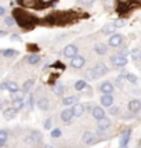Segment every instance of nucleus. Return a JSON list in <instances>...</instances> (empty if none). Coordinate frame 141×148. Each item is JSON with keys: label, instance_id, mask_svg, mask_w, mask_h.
I'll return each instance as SVG.
<instances>
[{"label": "nucleus", "instance_id": "nucleus-28", "mask_svg": "<svg viewBox=\"0 0 141 148\" xmlns=\"http://www.w3.org/2000/svg\"><path fill=\"white\" fill-rule=\"evenodd\" d=\"M24 105H25V101H24V100H19V101H13V108L17 111V112L22 110V108H24Z\"/></svg>", "mask_w": 141, "mask_h": 148}, {"label": "nucleus", "instance_id": "nucleus-36", "mask_svg": "<svg viewBox=\"0 0 141 148\" xmlns=\"http://www.w3.org/2000/svg\"><path fill=\"white\" fill-rule=\"evenodd\" d=\"M51 126H53V118H47L44 122V129L46 130H51Z\"/></svg>", "mask_w": 141, "mask_h": 148}, {"label": "nucleus", "instance_id": "nucleus-33", "mask_svg": "<svg viewBox=\"0 0 141 148\" xmlns=\"http://www.w3.org/2000/svg\"><path fill=\"white\" fill-rule=\"evenodd\" d=\"M61 134H62L61 129H53L51 130V137H53V138H60V137H61Z\"/></svg>", "mask_w": 141, "mask_h": 148}, {"label": "nucleus", "instance_id": "nucleus-27", "mask_svg": "<svg viewBox=\"0 0 141 148\" xmlns=\"http://www.w3.org/2000/svg\"><path fill=\"white\" fill-rule=\"evenodd\" d=\"M24 91L22 90H19V91H17V93H13L11 94V100L13 101H19V100H24Z\"/></svg>", "mask_w": 141, "mask_h": 148}, {"label": "nucleus", "instance_id": "nucleus-31", "mask_svg": "<svg viewBox=\"0 0 141 148\" xmlns=\"http://www.w3.org/2000/svg\"><path fill=\"white\" fill-rule=\"evenodd\" d=\"M126 80H127V82H130V83L136 84L137 82H138V77L136 76L134 73H126Z\"/></svg>", "mask_w": 141, "mask_h": 148}, {"label": "nucleus", "instance_id": "nucleus-18", "mask_svg": "<svg viewBox=\"0 0 141 148\" xmlns=\"http://www.w3.org/2000/svg\"><path fill=\"white\" fill-rule=\"evenodd\" d=\"M84 77L87 79V80H97V77H98V75L96 73V71H94V68H89V69H86V72H84Z\"/></svg>", "mask_w": 141, "mask_h": 148}, {"label": "nucleus", "instance_id": "nucleus-15", "mask_svg": "<svg viewBox=\"0 0 141 148\" xmlns=\"http://www.w3.org/2000/svg\"><path fill=\"white\" fill-rule=\"evenodd\" d=\"M94 134L91 133V132H84L83 136H82V141L86 144V145H89V144H93L94 143Z\"/></svg>", "mask_w": 141, "mask_h": 148}, {"label": "nucleus", "instance_id": "nucleus-39", "mask_svg": "<svg viewBox=\"0 0 141 148\" xmlns=\"http://www.w3.org/2000/svg\"><path fill=\"white\" fill-rule=\"evenodd\" d=\"M18 3L24 6H33V0H18Z\"/></svg>", "mask_w": 141, "mask_h": 148}, {"label": "nucleus", "instance_id": "nucleus-2", "mask_svg": "<svg viewBox=\"0 0 141 148\" xmlns=\"http://www.w3.org/2000/svg\"><path fill=\"white\" fill-rule=\"evenodd\" d=\"M111 62L118 66V68H122L125 65H127V58L123 57V56H112L111 57Z\"/></svg>", "mask_w": 141, "mask_h": 148}, {"label": "nucleus", "instance_id": "nucleus-21", "mask_svg": "<svg viewBox=\"0 0 141 148\" xmlns=\"http://www.w3.org/2000/svg\"><path fill=\"white\" fill-rule=\"evenodd\" d=\"M53 91H54L57 96H62V94H64V91H65V86L62 83L54 84V86H53Z\"/></svg>", "mask_w": 141, "mask_h": 148}, {"label": "nucleus", "instance_id": "nucleus-12", "mask_svg": "<svg viewBox=\"0 0 141 148\" xmlns=\"http://www.w3.org/2000/svg\"><path fill=\"white\" fill-rule=\"evenodd\" d=\"M94 71H96V73L98 76H104V75H107L108 68H107V65L104 62H97V65L94 66Z\"/></svg>", "mask_w": 141, "mask_h": 148}, {"label": "nucleus", "instance_id": "nucleus-20", "mask_svg": "<svg viewBox=\"0 0 141 148\" xmlns=\"http://www.w3.org/2000/svg\"><path fill=\"white\" fill-rule=\"evenodd\" d=\"M38 107L40 108L42 111H47L50 108V104H49V100L47 98H40L38 101Z\"/></svg>", "mask_w": 141, "mask_h": 148}, {"label": "nucleus", "instance_id": "nucleus-8", "mask_svg": "<svg viewBox=\"0 0 141 148\" xmlns=\"http://www.w3.org/2000/svg\"><path fill=\"white\" fill-rule=\"evenodd\" d=\"M100 101H101V105H103V107L111 108V107L114 105V97H112V94H103L101 98H100Z\"/></svg>", "mask_w": 141, "mask_h": 148}, {"label": "nucleus", "instance_id": "nucleus-45", "mask_svg": "<svg viewBox=\"0 0 141 148\" xmlns=\"http://www.w3.org/2000/svg\"><path fill=\"white\" fill-rule=\"evenodd\" d=\"M4 13H6V8L0 6V15H4Z\"/></svg>", "mask_w": 141, "mask_h": 148}, {"label": "nucleus", "instance_id": "nucleus-34", "mask_svg": "<svg viewBox=\"0 0 141 148\" xmlns=\"http://www.w3.org/2000/svg\"><path fill=\"white\" fill-rule=\"evenodd\" d=\"M125 79H126V76L119 75V76L116 77V86H118V87H123V82H125Z\"/></svg>", "mask_w": 141, "mask_h": 148}, {"label": "nucleus", "instance_id": "nucleus-24", "mask_svg": "<svg viewBox=\"0 0 141 148\" xmlns=\"http://www.w3.org/2000/svg\"><path fill=\"white\" fill-rule=\"evenodd\" d=\"M7 138H8V132L4 129L0 130V147H3L4 144H6Z\"/></svg>", "mask_w": 141, "mask_h": 148}, {"label": "nucleus", "instance_id": "nucleus-46", "mask_svg": "<svg viewBox=\"0 0 141 148\" xmlns=\"http://www.w3.org/2000/svg\"><path fill=\"white\" fill-rule=\"evenodd\" d=\"M6 35H7L6 31H1V29H0V38H1V36H6Z\"/></svg>", "mask_w": 141, "mask_h": 148}, {"label": "nucleus", "instance_id": "nucleus-9", "mask_svg": "<svg viewBox=\"0 0 141 148\" xmlns=\"http://www.w3.org/2000/svg\"><path fill=\"white\" fill-rule=\"evenodd\" d=\"M91 115L94 116V119H97V121H101V119H104L105 118V111H104L103 107H94L93 108V111H91Z\"/></svg>", "mask_w": 141, "mask_h": 148}, {"label": "nucleus", "instance_id": "nucleus-22", "mask_svg": "<svg viewBox=\"0 0 141 148\" xmlns=\"http://www.w3.org/2000/svg\"><path fill=\"white\" fill-rule=\"evenodd\" d=\"M94 50H96L97 54H101V56H104V54L107 53V50H108V47L104 45V43H98V45L94 46Z\"/></svg>", "mask_w": 141, "mask_h": 148}, {"label": "nucleus", "instance_id": "nucleus-44", "mask_svg": "<svg viewBox=\"0 0 141 148\" xmlns=\"http://www.w3.org/2000/svg\"><path fill=\"white\" fill-rule=\"evenodd\" d=\"M0 90H7V82L0 83Z\"/></svg>", "mask_w": 141, "mask_h": 148}, {"label": "nucleus", "instance_id": "nucleus-1", "mask_svg": "<svg viewBox=\"0 0 141 148\" xmlns=\"http://www.w3.org/2000/svg\"><path fill=\"white\" fill-rule=\"evenodd\" d=\"M130 136H131V130L130 129L123 130L120 137H119V145L120 147H127L129 141H130Z\"/></svg>", "mask_w": 141, "mask_h": 148}, {"label": "nucleus", "instance_id": "nucleus-6", "mask_svg": "<svg viewBox=\"0 0 141 148\" xmlns=\"http://www.w3.org/2000/svg\"><path fill=\"white\" fill-rule=\"evenodd\" d=\"M123 42V36L120 33H114L111 38H109V46H112V47H118V46H120Z\"/></svg>", "mask_w": 141, "mask_h": 148}, {"label": "nucleus", "instance_id": "nucleus-5", "mask_svg": "<svg viewBox=\"0 0 141 148\" xmlns=\"http://www.w3.org/2000/svg\"><path fill=\"white\" fill-rule=\"evenodd\" d=\"M84 62H86V60L82 56H75L73 58H70V66L72 68H76V69L82 68L84 65Z\"/></svg>", "mask_w": 141, "mask_h": 148}, {"label": "nucleus", "instance_id": "nucleus-51", "mask_svg": "<svg viewBox=\"0 0 141 148\" xmlns=\"http://www.w3.org/2000/svg\"><path fill=\"white\" fill-rule=\"evenodd\" d=\"M119 148H127V147H119Z\"/></svg>", "mask_w": 141, "mask_h": 148}, {"label": "nucleus", "instance_id": "nucleus-4", "mask_svg": "<svg viewBox=\"0 0 141 148\" xmlns=\"http://www.w3.org/2000/svg\"><path fill=\"white\" fill-rule=\"evenodd\" d=\"M42 133L39 132V130H33L32 132V134L31 136H28L25 138V143L26 144H33V143H38V141H40L42 140Z\"/></svg>", "mask_w": 141, "mask_h": 148}, {"label": "nucleus", "instance_id": "nucleus-40", "mask_svg": "<svg viewBox=\"0 0 141 148\" xmlns=\"http://www.w3.org/2000/svg\"><path fill=\"white\" fill-rule=\"evenodd\" d=\"M11 40H13V42H21V36H19V35H11Z\"/></svg>", "mask_w": 141, "mask_h": 148}, {"label": "nucleus", "instance_id": "nucleus-35", "mask_svg": "<svg viewBox=\"0 0 141 148\" xmlns=\"http://www.w3.org/2000/svg\"><path fill=\"white\" fill-rule=\"evenodd\" d=\"M119 112H120V108L116 107V105H112V107L109 108V114H111V115H118Z\"/></svg>", "mask_w": 141, "mask_h": 148}, {"label": "nucleus", "instance_id": "nucleus-29", "mask_svg": "<svg viewBox=\"0 0 141 148\" xmlns=\"http://www.w3.org/2000/svg\"><path fill=\"white\" fill-rule=\"evenodd\" d=\"M39 61H40V57H39L38 54H31L29 57H28V62L31 65H35V64H38Z\"/></svg>", "mask_w": 141, "mask_h": 148}, {"label": "nucleus", "instance_id": "nucleus-10", "mask_svg": "<svg viewBox=\"0 0 141 148\" xmlns=\"http://www.w3.org/2000/svg\"><path fill=\"white\" fill-rule=\"evenodd\" d=\"M114 84L111 83V82H103L101 86H100V91L103 93V94H112L114 93Z\"/></svg>", "mask_w": 141, "mask_h": 148}, {"label": "nucleus", "instance_id": "nucleus-7", "mask_svg": "<svg viewBox=\"0 0 141 148\" xmlns=\"http://www.w3.org/2000/svg\"><path fill=\"white\" fill-rule=\"evenodd\" d=\"M64 56L68 58H73L75 56H77V47L75 45H68L64 49Z\"/></svg>", "mask_w": 141, "mask_h": 148}, {"label": "nucleus", "instance_id": "nucleus-13", "mask_svg": "<svg viewBox=\"0 0 141 148\" xmlns=\"http://www.w3.org/2000/svg\"><path fill=\"white\" fill-rule=\"evenodd\" d=\"M127 108L130 112H138V111L141 110V101L137 100V98H136V100H131V101L129 103Z\"/></svg>", "mask_w": 141, "mask_h": 148}, {"label": "nucleus", "instance_id": "nucleus-30", "mask_svg": "<svg viewBox=\"0 0 141 148\" xmlns=\"http://www.w3.org/2000/svg\"><path fill=\"white\" fill-rule=\"evenodd\" d=\"M3 57H14V56H17L18 51L17 50H13V49H7V50H3Z\"/></svg>", "mask_w": 141, "mask_h": 148}, {"label": "nucleus", "instance_id": "nucleus-49", "mask_svg": "<svg viewBox=\"0 0 141 148\" xmlns=\"http://www.w3.org/2000/svg\"><path fill=\"white\" fill-rule=\"evenodd\" d=\"M44 148H54V147H53V145H46Z\"/></svg>", "mask_w": 141, "mask_h": 148}, {"label": "nucleus", "instance_id": "nucleus-16", "mask_svg": "<svg viewBox=\"0 0 141 148\" xmlns=\"http://www.w3.org/2000/svg\"><path fill=\"white\" fill-rule=\"evenodd\" d=\"M97 127L98 130H107L108 127H111V121L108 118H104L101 121H97Z\"/></svg>", "mask_w": 141, "mask_h": 148}, {"label": "nucleus", "instance_id": "nucleus-25", "mask_svg": "<svg viewBox=\"0 0 141 148\" xmlns=\"http://www.w3.org/2000/svg\"><path fill=\"white\" fill-rule=\"evenodd\" d=\"M33 84H35V80H33V79H28L25 83H24V86H22V91H24V93H28V91L33 87Z\"/></svg>", "mask_w": 141, "mask_h": 148}, {"label": "nucleus", "instance_id": "nucleus-14", "mask_svg": "<svg viewBox=\"0 0 141 148\" xmlns=\"http://www.w3.org/2000/svg\"><path fill=\"white\" fill-rule=\"evenodd\" d=\"M77 101H79V97L77 96L64 97V100H62V105H65V107H72V105L77 104Z\"/></svg>", "mask_w": 141, "mask_h": 148}, {"label": "nucleus", "instance_id": "nucleus-47", "mask_svg": "<svg viewBox=\"0 0 141 148\" xmlns=\"http://www.w3.org/2000/svg\"><path fill=\"white\" fill-rule=\"evenodd\" d=\"M129 1H130V0H119V3H122V4H126Z\"/></svg>", "mask_w": 141, "mask_h": 148}, {"label": "nucleus", "instance_id": "nucleus-43", "mask_svg": "<svg viewBox=\"0 0 141 148\" xmlns=\"http://www.w3.org/2000/svg\"><path fill=\"white\" fill-rule=\"evenodd\" d=\"M80 1H82L83 4H87V6H90V4H93L96 0H80Z\"/></svg>", "mask_w": 141, "mask_h": 148}, {"label": "nucleus", "instance_id": "nucleus-38", "mask_svg": "<svg viewBox=\"0 0 141 148\" xmlns=\"http://www.w3.org/2000/svg\"><path fill=\"white\" fill-rule=\"evenodd\" d=\"M131 57H133V60H138V58H141V50H138V49L133 50V51H131Z\"/></svg>", "mask_w": 141, "mask_h": 148}, {"label": "nucleus", "instance_id": "nucleus-50", "mask_svg": "<svg viewBox=\"0 0 141 148\" xmlns=\"http://www.w3.org/2000/svg\"><path fill=\"white\" fill-rule=\"evenodd\" d=\"M0 110H1V103H0Z\"/></svg>", "mask_w": 141, "mask_h": 148}, {"label": "nucleus", "instance_id": "nucleus-11", "mask_svg": "<svg viewBox=\"0 0 141 148\" xmlns=\"http://www.w3.org/2000/svg\"><path fill=\"white\" fill-rule=\"evenodd\" d=\"M70 111H72L73 116H82L84 114V105L80 103H77V104H75V105H72Z\"/></svg>", "mask_w": 141, "mask_h": 148}, {"label": "nucleus", "instance_id": "nucleus-48", "mask_svg": "<svg viewBox=\"0 0 141 148\" xmlns=\"http://www.w3.org/2000/svg\"><path fill=\"white\" fill-rule=\"evenodd\" d=\"M40 1H44V3H49V1H53V0H40Z\"/></svg>", "mask_w": 141, "mask_h": 148}, {"label": "nucleus", "instance_id": "nucleus-19", "mask_svg": "<svg viewBox=\"0 0 141 148\" xmlns=\"http://www.w3.org/2000/svg\"><path fill=\"white\" fill-rule=\"evenodd\" d=\"M115 29H116L115 24H105V25L103 26V29H101V32L105 33V35H108V33H112V35H114Z\"/></svg>", "mask_w": 141, "mask_h": 148}, {"label": "nucleus", "instance_id": "nucleus-3", "mask_svg": "<svg viewBox=\"0 0 141 148\" xmlns=\"http://www.w3.org/2000/svg\"><path fill=\"white\" fill-rule=\"evenodd\" d=\"M61 121L64 123H66V125H69L70 122H72V119H73V114H72V111H70V108H65V110L61 111Z\"/></svg>", "mask_w": 141, "mask_h": 148}, {"label": "nucleus", "instance_id": "nucleus-32", "mask_svg": "<svg viewBox=\"0 0 141 148\" xmlns=\"http://www.w3.org/2000/svg\"><path fill=\"white\" fill-rule=\"evenodd\" d=\"M33 103H35V100H33V94H29V97H28V101H26V105H28L29 111L33 110Z\"/></svg>", "mask_w": 141, "mask_h": 148}, {"label": "nucleus", "instance_id": "nucleus-17", "mask_svg": "<svg viewBox=\"0 0 141 148\" xmlns=\"http://www.w3.org/2000/svg\"><path fill=\"white\" fill-rule=\"evenodd\" d=\"M15 115H17V111L14 110L13 107H11V108H6V110L3 111V116H4V119H7V121L14 119Z\"/></svg>", "mask_w": 141, "mask_h": 148}, {"label": "nucleus", "instance_id": "nucleus-26", "mask_svg": "<svg viewBox=\"0 0 141 148\" xmlns=\"http://www.w3.org/2000/svg\"><path fill=\"white\" fill-rule=\"evenodd\" d=\"M86 87H87V83H86V80H83V79L77 80L76 83H75V90H77V91L84 90Z\"/></svg>", "mask_w": 141, "mask_h": 148}, {"label": "nucleus", "instance_id": "nucleus-42", "mask_svg": "<svg viewBox=\"0 0 141 148\" xmlns=\"http://www.w3.org/2000/svg\"><path fill=\"white\" fill-rule=\"evenodd\" d=\"M123 25H125V21H123V19H119V21H116V22H115V26H116V28L123 26Z\"/></svg>", "mask_w": 141, "mask_h": 148}, {"label": "nucleus", "instance_id": "nucleus-23", "mask_svg": "<svg viewBox=\"0 0 141 148\" xmlns=\"http://www.w3.org/2000/svg\"><path fill=\"white\" fill-rule=\"evenodd\" d=\"M7 90L13 94V93H17V91H19V86L15 83V82H7Z\"/></svg>", "mask_w": 141, "mask_h": 148}, {"label": "nucleus", "instance_id": "nucleus-41", "mask_svg": "<svg viewBox=\"0 0 141 148\" xmlns=\"http://www.w3.org/2000/svg\"><path fill=\"white\" fill-rule=\"evenodd\" d=\"M93 108H94V107H93L91 104H87V105L84 107V111H86V112H91V111H93Z\"/></svg>", "mask_w": 141, "mask_h": 148}, {"label": "nucleus", "instance_id": "nucleus-37", "mask_svg": "<svg viewBox=\"0 0 141 148\" xmlns=\"http://www.w3.org/2000/svg\"><path fill=\"white\" fill-rule=\"evenodd\" d=\"M4 24H6L7 26H13L14 24H15V19H14V17H6V19H4Z\"/></svg>", "mask_w": 141, "mask_h": 148}]
</instances>
